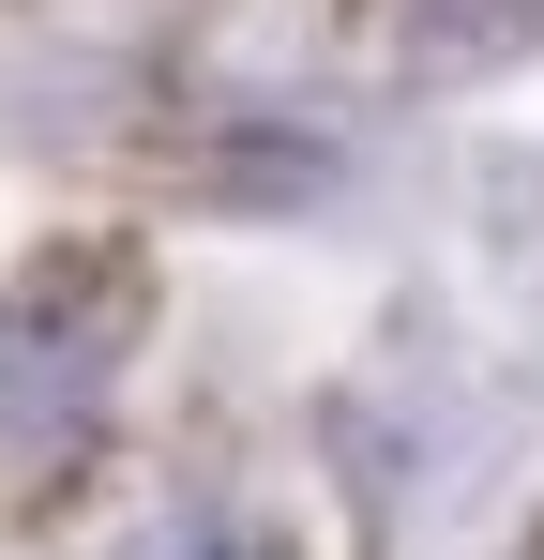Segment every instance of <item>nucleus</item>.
I'll list each match as a JSON object with an SVG mask.
<instances>
[{
  "label": "nucleus",
  "mask_w": 544,
  "mask_h": 560,
  "mask_svg": "<svg viewBox=\"0 0 544 560\" xmlns=\"http://www.w3.org/2000/svg\"><path fill=\"white\" fill-rule=\"evenodd\" d=\"M137 258L121 243H61V258H31V273L0 288V440H61L106 364L137 349Z\"/></svg>",
  "instance_id": "nucleus-1"
}]
</instances>
